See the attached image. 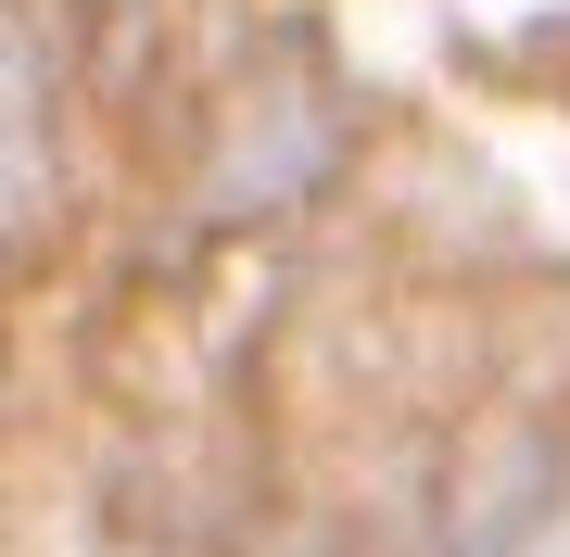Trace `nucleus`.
Instances as JSON below:
<instances>
[{
    "mask_svg": "<svg viewBox=\"0 0 570 557\" xmlns=\"http://www.w3.org/2000/svg\"><path fill=\"white\" fill-rule=\"evenodd\" d=\"M39 77H26V51H13V26H0V241H13L26 216H39Z\"/></svg>",
    "mask_w": 570,
    "mask_h": 557,
    "instance_id": "obj_1",
    "label": "nucleus"
}]
</instances>
